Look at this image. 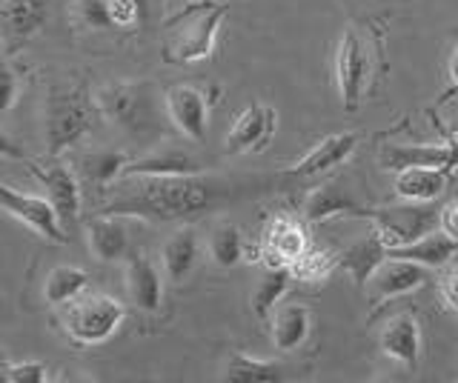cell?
Masks as SVG:
<instances>
[{
	"label": "cell",
	"mask_w": 458,
	"mask_h": 383,
	"mask_svg": "<svg viewBox=\"0 0 458 383\" xmlns=\"http://www.w3.org/2000/svg\"><path fill=\"white\" fill-rule=\"evenodd\" d=\"M209 258L215 266L221 269H233L241 261H247V240H243V232L238 229L235 223H218L209 235Z\"/></svg>",
	"instance_id": "obj_31"
},
{
	"label": "cell",
	"mask_w": 458,
	"mask_h": 383,
	"mask_svg": "<svg viewBox=\"0 0 458 383\" xmlns=\"http://www.w3.org/2000/svg\"><path fill=\"white\" fill-rule=\"evenodd\" d=\"M86 240H89V252L100 263H114L123 261L129 254V232L126 223L118 215H98L86 223Z\"/></svg>",
	"instance_id": "obj_20"
},
{
	"label": "cell",
	"mask_w": 458,
	"mask_h": 383,
	"mask_svg": "<svg viewBox=\"0 0 458 383\" xmlns=\"http://www.w3.org/2000/svg\"><path fill=\"white\" fill-rule=\"evenodd\" d=\"M164 106L169 121L175 123V129L200 144L207 140V129H209V97L200 92L198 87H190V83H175L164 92Z\"/></svg>",
	"instance_id": "obj_12"
},
{
	"label": "cell",
	"mask_w": 458,
	"mask_h": 383,
	"mask_svg": "<svg viewBox=\"0 0 458 383\" xmlns=\"http://www.w3.org/2000/svg\"><path fill=\"white\" fill-rule=\"evenodd\" d=\"M126 289H129V297H132V304L140 312H147V315L161 312L164 275L147 252H132L126 258Z\"/></svg>",
	"instance_id": "obj_18"
},
{
	"label": "cell",
	"mask_w": 458,
	"mask_h": 383,
	"mask_svg": "<svg viewBox=\"0 0 458 383\" xmlns=\"http://www.w3.org/2000/svg\"><path fill=\"white\" fill-rule=\"evenodd\" d=\"M89 292V272L78 266H55L43 280V297L49 306H66Z\"/></svg>",
	"instance_id": "obj_29"
},
{
	"label": "cell",
	"mask_w": 458,
	"mask_h": 383,
	"mask_svg": "<svg viewBox=\"0 0 458 383\" xmlns=\"http://www.w3.org/2000/svg\"><path fill=\"white\" fill-rule=\"evenodd\" d=\"M293 283H295V275H293V269H290V266H272V269H267L264 278L258 280V287H255L252 297H250L255 318H258V321H264V323H269L272 312L278 309V304L286 297V292H290Z\"/></svg>",
	"instance_id": "obj_26"
},
{
	"label": "cell",
	"mask_w": 458,
	"mask_h": 383,
	"mask_svg": "<svg viewBox=\"0 0 458 383\" xmlns=\"http://www.w3.org/2000/svg\"><path fill=\"white\" fill-rule=\"evenodd\" d=\"M229 6L224 0H192L169 15L161 35V58L169 66H190L212 58L215 40Z\"/></svg>",
	"instance_id": "obj_2"
},
{
	"label": "cell",
	"mask_w": 458,
	"mask_h": 383,
	"mask_svg": "<svg viewBox=\"0 0 458 383\" xmlns=\"http://www.w3.org/2000/svg\"><path fill=\"white\" fill-rule=\"evenodd\" d=\"M100 115L129 132H147L155 123L149 87L143 83H106L95 92Z\"/></svg>",
	"instance_id": "obj_7"
},
{
	"label": "cell",
	"mask_w": 458,
	"mask_h": 383,
	"mask_svg": "<svg viewBox=\"0 0 458 383\" xmlns=\"http://www.w3.org/2000/svg\"><path fill=\"white\" fill-rule=\"evenodd\" d=\"M386 258H390V246H386L384 240H381V235L372 229L367 237L355 240L350 249L341 252L338 269H344V272L352 278V283H355L358 289H364L367 283H369V278L378 272V266Z\"/></svg>",
	"instance_id": "obj_21"
},
{
	"label": "cell",
	"mask_w": 458,
	"mask_h": 383,
	"mask_svg": "<svg viewBox=\"0 0 458 383\" xmlns=\"http://www.w3.org/2000/svg\"><path fill=\"white\" fill-rule=\"evenodd\" d=\"M284 372H286L284 363L258 361V358H250V354H243V352H233L221 369V380H229V383H278L286 378Z\"/></svg>",
	"instance_id": "obj_28"
},
{
	"label": "cell",
	"mask_w": 458,
	"mask_h": 383,
	"mask_svg": "<svg viewBox=\"0 0 458 383\" xmlns=\"http://www.w3.org/2000/svg\"><path fill=\"white\" fill-rule=\"evenodd\" d=\"M450 80H453V87H458V40H455L453 58H450Z\"/></svg>",
	"instance_id": "obj_39"
},
{
	"label": "cell",
	"mask_w": 458,
	"mask_h": 383,
	"mask_svg": "<svg viewBox=\"0 0 458 383\" xmlns=\"http://www.w3.org/2000/svg\"><path fill=\"white\" fill-rule=\"evenodd\" d=\"M250 183H233L204 175H126L109 187L100 204L104 215L143 218V221H183L224 204L226 197H243Z\"/></svg>",
	"instance_id": "obj_1"
},
{
	"label": "cell",
	"mask_w": 458,
	"mask_h": 383,
	"mask_svg": "<svg viewBox=\"0 0 458 383\" xmlns=\"http://www.w3.org/2000/svg\"><path fill=\"white\" fill-rule=\"evenodd\" d=\"M81 18L89 29H106L109 23V12H106V0H78Z\"/></svg>",
	"instance_id": "obj_35"
},
{
	"label": "cell",
	"mask_w": 458,
	"mask_h": 383,
	"mask_svg": "<svg viewBox=\"0 0 458 383\" xmlns=\"http://www.w3.org/2000/svg\"><path fill=\"white\" fill-rule=\"evenodd\" d=\"M278 129V112L267 104H252L235 118L226 135V154H258L269 146Z\"/></svg>",
	"instance_id": "obj_13"
},
{
	"label": "cell",
	"mask_w": 458,
	"mask_h": 383,
	"mask_svg": "<svg viewBox=\"0 0 458 383\" xmlns=\"http://www.w3.org/2000/svg\"><path fill=\"white\" fill-rule=\"evenodd\" d=\"M429 272L433 269L421 266L415 261H404V258H386L378 272L369 278L367 283V297H369V306L378 309L384 304L395 301V297H404L415 289H421L429 283Z\"/></svg>",
	"instance_id": "obj_11"
},
{
	"label": "cell",
	"mask_w": 458,
	"mask_h": 383,
	"mask_svg": "<svg viewBox=\"0 0 458 383\" xmlns=\"http://www.w3.org/2000/svg\"><path fill=\"white\" fill-rule=\"evenodd\" d=\"M132 161L123 152H92L81 161V183L92 187L95 192L106 195L112 183L123 178L126 163Z\"/></svg>",
	"instance_id": "obj_27"
},
{
	"label": "cell",
	"mask_w": 458,
	"mask_h": 383,
	"mask_svg": "<svg viewBox=\"0 0 458 383\" xmlns=\"http://www.w3.org/2000/svg\"><path fill=\"white\" fill-rule=\"evenodd\" d=\"M126 306L104 292H83L64 309V329L78 346H100L121 329Z\"/></svg>",
	"instance_id": "obj_5"
},
{
	"label": "cell",
	"mask_w": 458,
	"mask_h": 383,
	"mask_svg": "<svg viewBox=\"0 0 458 383\" xmlns=\"http://www.w3.org/2000/svg\"><path fill=\"white\" fill-rule=\"evenodd\" d=\"M378 163L386 172H401L410 166H429V169H444V172H455L458 169V152L450 140L441 144H415V146H381Z\"/></svg>",
	"instance_id": "obj_16"
},
{
	"label": "cell",
	"mask_w": 458,
	"mask_h": 383,
	"mask_svg": "<svg viewBox=\"0 0 458 383\" xmlns=\"http://www.w3.org/2000/svg\"><path fill=\"white\" fill-rule=\"evenodd\" d=\"M4 380L6 383H47L52 380V369L40 361H4Z\"/></svg>",
	"instance_id": "obj_33"
},
{
	"label": "cell",
	"mask_w": 458,
	"mask_h": 383,
	"mask_svg": "<svg viewBox=\"0 0 458 383\" xmlns=\"http://www.w3.org/2000/svg\"><path fill=\"white\" fill-rule=\"evenodd\" d=\"M338 263H341V252L329 249V246H315V244H312V246L295 261L293 275H295V280H301V283H321V280H327L329 275L335 272Z\"/></svg>",
	"instance_id": "obj_32"
},
{
	"label": "cell",
	"mask_w": 458,
	"mask_h": 383,
	"mask_svg": "<svg viewBox=\"0 0 458 383\" xmlns=\"http://www.w3.org/2000/svg\"><path fill=\"white\" fill-rule=\"evenodd\" d=\"M0 18H4V46L6 52H14L47 26L49 0H4Z\"/></svg>",
	"instance_id": "obj_17"
},
{
	"label": "cell",
	"mask_w": 458,
	"mask_h": 383,
	"mask_svg": "<svg viewBox=\"0 0 458 383\" xmlns=\"http://www.w3.org/2000/svg\"><path fill=\"white\" fill-rule=\"evenodd\" d=\"M200 166L190 154L181 152H164V154H147V158H132L123 169L126 175H200Z\"/></svg>",
	"instance_id": "obj_30"
},
{
	"label": "cell",
	"mask_w": 458,
	"mask_h": 383,
	"mask_svg": "<svg viewBox=\"0 0 458 383\" xmlns=\"http://www.w3.org/2000/svg\"><path fill=\"white\" fill-rule=\"evenodd\" d=\"M29 166H32V175L40 180L47 197L55 204L64 226L75 229L81 221V178L61 158H49V154L40 161H29Z\"/></svg>",
	"instance_id": "obj_10"
},
{
	"label": "cell",
	"mask_w": 458,
	"mask_h": 383,
	"mask_svg": "<svg viewBox=\"0 0 458 383\" xmlns=\"http://www.w3.org/2000/svg\"><path fill=\"white\" fill-rule=\"evenodd\" d=\"M0 204H4V212L9 218L21 221L26 229H32L38 237L49 240V244H57V246L69 244V229L64 226L55 204L47 195L43 197L26 195V192H18L14 187H9V183H4V187H0Z\"/></svg>",
	"instance_id": "obj_8"
},
{
	"label": "cell",
	"mask_w": 458,
	"mask_h": 383,
	"mask_svg": "<svg viewBox=\"0 0 458 383\" xmlns=\"http://www.w3.org/2000/svg\"><path fill=\"white\" fill-rule=\"evenodd\" d=\"M106 12L114 29H132L140 18L138 0H106Z\"/></svg>",
	"instance_id": "obj_34"
},
{
	"label": "cell",
	"mask_w": 458,
	"mask_h": 383,
	"mask_svg": "<svg viewBox=\"0 0 458 383\" xmlns=\"http://www.w3.org/2000/svg\"><path fill=\"white\" fill-rule=\"evenodd\" d=\"M358 218H369L372 229L381 235L386 246L401 249L407 244H415L419 237L436 232L441 226V209L433 204H410L404 206H381V209H361Z\"/></svg>",
	"instance_id": "obj_6"
},
{
	"label": "cell",
	"mask_w": 458,
	"mask_h": 383,
	"mask_svg": "<svg viewBox=\"0 0 458 383\" xmlns=\"http://www.w3.org/2000/svg\"><path fill=\"white\" fill-rule=\"evenodd\" d=\"M18 95H21L18 72H14V66H12V63H4V101H0V109L9 112L14 104H18Z\"/></svg>",
	"instance_id": "obj_37"
},
{
	"label": "cell",
	"mask_w": 458,
	"mask_h": 383,
	"mask_svg": "<svg viewBox=\"0 0 458 383\" xmlns=\"http://www.w3.org/2000/svg\"><path fill=\"white\" fill-rule=\"evenodd\" d=\"M358 146V135L352 132H335V135H327L315 144L304 158L295 161L290 169L284 172V178H293V180H310V178H318L333 172L335 166H344L352 152Z\"/></svg>",
	"instance_id": "obj_14"
},
{
	"label": "cell",
	"mask_w": 458,
	"mask_h": 383,
	"mask_svg": "<svg viewBox=\"0 0 458 383\" xmlns=\"http://www.w3.org/2000/svg\"><path fill=\"white\" fill-rule=\"evenodd\" d=\"M450 183V172L429 166H410L395 172V195L410 204H436V197L444 195Z\"/></svg>",
	"instance_id": "obj_22"
},
{
	"label": "cell",
	"mask_w": 458,
	"mask_h": 383,
	"mask_svg": "<svg viewBox=\"0 0 458 383\" xmlns=\"http://www.w3.org/2000/svg\"><path fill=\"white\" fill-rule=\"evenodd\" d=\"M198 258H200V244H198V235L192 226H183L175 235H172L166 244H164V252H161V261H164V272L172 283H183L190 280L195 266H198Z\"/></svg>",
	"instance_id": "obj_24"
},
{
	"label": "cell",
	"mask_w": 458,
	"mask_h": 383,
	"mask_svg": "<svg viewBox=\"0 0 458 383\" xmlns=\"http://www.w3.org/2000/svg\"><path fill=\"white\" fill-rule=\"evenodd\" d=\"M312 332V312L304 304H284L269 318V340L278 352L290 354L307 344Z\"/></svg>",
	"instance_id": "obj_19"
},
{
	"label": "cell",
	"mask_w": 458,
	"mask_h": 383,
	"mask_svg": "<svg viewBox=\"0 0 458 383\" xmlns=\"http://www.w3.org/2000/svg\"><path fill=\"white\" fill-rule=\"evenodd\" d=\"M358 212H361V206H358L355 197L347 189H341L338 183H321V187L310 189V195L304 197V218L310 223H324L338 215L358 218Z\"/></svg>",
	"instance_id": "obj_23"
},
{
	"label": "cell",
	"mask_w": 458,
	"mask_h": 383,
	"mask_svg": "<svg viewBox=\"0 0 458 383\" xmlns=\"http://www.w3.org/2000/svg\"><path fill=\"white\" fill-rule=\"evenodd\" d=\"M100 109L81 83H52L43 101V140L49 158H61L83 135H89Z\"/></svg>",
	"instance_id": "obj_3"
},
{
	"label": "cell",
	"mask_w": 458,
	"mask_h": 383,
	"mask_svg": "<svg viewBox=\"0 0 458 383\" xmlns=\"http://www.w3.org/2000/svg\"><path fill=\"white\" fill-rule=\"evenodd\" d=\"M458 254V244L447 235V232H429L424 237H419L415 244H407L401 249H393L390 258H404V261H415L421 266H429V269H441L447 266L453 258Z\"/></svg>",
	"instance_id": "obj_25"
},
{
	"label": "cell",
	"mask_w": 458,
	"mask_h": 383,
	"mask_svg": "<svg viewBox=\"0 0 458 383\" xmlns=\"http://www.w3.org/2000/svg\"><path fill=\"white\" fill-rule=\"evenodd\" d=\"M312 246V240L307 235L304 221H298L290 212H281L276 215L267 229L258 240V261H261L267 269L272 266H295V261Z\"/></svg>",
	"instance_id": "obj_9"
},
{
	"label": "cell",
	"mask_w": 458,
	"mask_h": 383,
	"mask_svg": "<svg viewBox=\"0 0 458 383\" xmlns=\"http://www.w3.org/2000/svg\"><path fill=\"white\" fill-rule=\"evenodd\" d=\"M378 344L390 361H395L404 369H415L421 363V354H424V335H421L419 318H415L412 312H398V315H393L384 323Z\"/></svg>",
	"instance_id": "obj_15"
},
{
	"label": "cell",
	"mask_w": 458,
	"mask_h": 383,
	"mask_svg": "<svg viewBox=\"0 0 458 383\" xmlns=\"http://www.w3.org/2000/svg\"><path fill=\"white\" fill-rule=\"evenodd\" d=\"M376 37L364 32L361 26H350L344 32L338 54H335V80L341 92V104L347 112H355L369 92V80L376 75V58H378Z\"/></svg>",
	"instance_id": "obj_4"
},
{
	"label": "cell",
	"mask_w": 458,
	"mask_h": 383,
	"mask_svg": "<svg viewBox=\"0 0 458 383\" xmlns=\"http://www.w3.org/2000/svg\"><path fill=\"white\" fill-rule=\"evenodd\" d=\"M438 295L444 304L458 312V266L447 269V272L438 278Z\"/></svg>",
	"instance_id": "obj_36"
},
{
	"label": "cell",
	"mask_w": 458,
	"mask_h": 383,
	"mask_svg": "<svg viewBox=\"0 0 458 383\" xmlns=\"http://www.w3.org/2000/svg\"><path fill=\"white\" fill-rule=\"evenodd\" d=\"M438 229L447 232L455 240V244H458V201L441 206V226H438Z\"/></svg>",
	"instance_id": "obj_38"
}]
</instances>
